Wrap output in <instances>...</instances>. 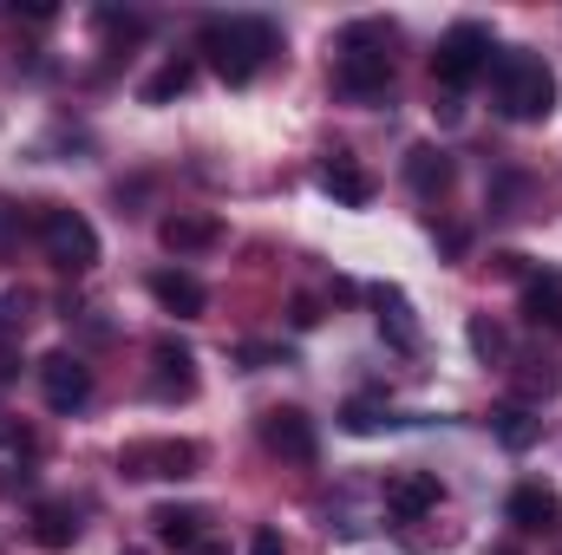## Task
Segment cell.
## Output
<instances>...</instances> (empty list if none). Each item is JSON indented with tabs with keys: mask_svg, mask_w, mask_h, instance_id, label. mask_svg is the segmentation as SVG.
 <instances>
[{
	"mask_svg": "<svg viewBox=\"0 0 562 555\" xmlns=\"http://www.w3.org/2000/svg\"><path fill=\"white\" fill-rule=\"evenodd\" d=\"M249 555H288V550H281V536H276V530H256V543H249Z\"/></svg>",
	"mask_w": 562,
	"mask_h": 555,
	"instance_id": "obj_26",
	"label": "cell"
},
{
	"mask_svg": "<svg viewBox=\"0 0 562 555\" xmlns=\"http://www.w3.org/2000/svg\"><path fill=\"white\" fill-rule=\"evenodd\" d=\"M471 353H477V360H504V327L477 314V320H471Z\"/></svg>",
	"mask_w": 562,
	"mask_h": 555,
	"instance_id": "obj_23",
	"label": "cell"
},
{
	"mask_svg": "<svg viewBox=\"0 0 562 555\" xmlns=\"http://www.w3.org/2000/svg\"><path fill=\"white\" fill-rule=\"evenodd\" d=\"M40 393H46L53 412H79L92 399V366L79 353H46L40 360Z\"/></svg>",
	"mask_w": 562,
	"mask_h": 555,
	"instance_id": "obj_6",
	"label": "cell"
},
{
	"mask_svg": "<svg viewBox=\"0 0 562 555\" xmlns=\"http://www.w3.org/2000/svg\"><path fill=\"white\" fill-rule=\"evenodd\" d=\"M196 464H203V451L190 438H138L119 451L125 477H196Z\"/></svg>",
	"mask_w": 562,
	"mask_h": 555,
	"instance_id": "obj_5",
	"label": "cell"
},
{
	"mask_svg": "<svg viewBox=\"0 0 562 555\" xmlns=\"http://www.w3.org/2000/svg\"><path fill=\"white\" fill-rule=\"evenodd\" d=\"M150 301H157L164 314H177V320H196V314L210 307V287L196 275H183V269H157V275H150Z\"/></svg>",
	"mask_w": 562,
	"mask_h": 555,
	"instance_id": "obj_12",
	"label": "cell"
},
{
	"mask_svg": "<svg viewBox=\"0 0 562 555\" xmlns=\"http://www.w3.org/2000/svg\"><path fill=\"white\" fill-rule=\"evenodd\" d=\"M203 53H210V72L223 86H249L269 53H276V26L269 20H249V13H229V20H210L203 26Z\"/></svg>",
	"mask_w": 562,
	"mask_h": 555,
	"instance_id": "obj_1",
	"label": "cell"
},
{
	"mask_svg": "<svg viewBox=\"0 0 562 555\" xmlns=\"http://www.w3.org/2000/svg\"><path fill=\"white\" fill-rule=\"evenodd\" d=\"M150 360H157V399H190V393H196V373H190V353H183V347L157 340Z\"/></svg>",
	"mask_w": 562,
	"mask_h": 555,
	"instance_id": "obj_17",
	"label": "cell"
},
{
	"mask_svg": "<svg viewBox=\"0 0 562 555\" xmlns=\"http://www.w3.org/2000/svg\"><path fill=\"white\" fill-rule=\"evenodd\" d=\"M314 320H321V307H314V301L301 294V301H294V327H314Z\"/></svg>",
	"mask_w": 562,
	"mask_h": 555,
	"instance_id": "obj_27",
	"label": "cell"
},
{
	"mask_svg": "<svg viewBox=\"0 0 562 555\" xmlns=\"http://www.w3.org/2000/svg\"><path fill=\"white\" fill-rule=\"evenodd\" d=\"M491 431H497V444H504V451H530V444H537V431H543V418H530L524 406H497V412H491Z\"/></svg>",
	"mask_w": 562,
	"mask_h": 555,
	"instance_id": "obj_20",
	"label": "cell"
},
{
	"mask_svg": "<svg viewBox=\"0 0 562 555\" xmlns=\"http://www.w3.org/2000/svg\"><path fill=\"white\" fill-rule=\"evenodd\" d=\"M262 444L288 457V464H314L321 457V431H314V418L294 412V406H276V412H262Z\"/></svg>",
	"mask_w": 562,
	"mask_h": 555,
	"instance_id": "obj_7",
	"label": "cell"
},
{
	"mask_svg": "<svg viewBox=\"0 0 562 555\" xmlns=\"http://www.w3.org/2000/svg\"><path fill=\"white\" fill-rule=\"evenodd\" d=\"M190 555H229V550H223V543H210V536H203V543H196V550H190Z\"/></svg>",
	"mask_w": 562,
	"mask_h": 555,
	"instance_id": "obj_28",
	"label": "cell"
},
{
	"mask_svg": "<svg viewBox=\"0 0 562 555\" xmlns=\"http://www.w3.org/2000/svg\"><path fill=\"white\" fill-rule=\"evenodd\" d=\"M340 424H347L353 438H373V431H386V424H400V418L386 412L380 399H347V406H340Z\"/></svg>",
	"mask_w": 562,
	"mask_h": 555,
	"instance_id": "obj_22",
	"label": "cell"
},
{
	"mask_svg": "<svg viewBox=\"0 0 562 555\" xmlns=\"http://www.w3.org/2000/svg\"><path fill=\"white\" fill-rule=\"evenodd\" d=\"M367 301H373V314H380V333H386L400 353H419L425 333H419V320H413V301H406L400 287H373Z\"/></svg>",
	"mask_w": 562,
	"mask_h": 555,
	"instance_id": "obj_13",
	"label": "cell"
},
{
	"mask_svg": "<svg viewBox=\"0 0 562 555\" xmlns=\"http://www.w3.org/2000/svg\"><path fill=\"white\" fill-rule=\"evenodd\" d=\"M125 555H138V550H125Z\"/></svg>",
	"mask_w": 562,
	"mask_h": 555,
	"instance_id": "obj_29",
	"label": "cell"
},
{
	"mask_svg": "<svg viewBox=\"0 0 562 555\" xmlns=\"http://www.w3.org/2000/svg\"><path fill=\"white\" fill-rule=\"evenodd\" d=\"M99 26H105V33H125V39H138V33H144V13H99Z\"/></svg>",
	"mask_w": 562,
	"mask_h": 555,
	"instance_id": "obj_25",
	"label": "cell"
},
{
	"mask_svg": "<svg viewBox=\"0 0 562 555\" xmlns=\"http://www.w3.org/2000/svg\"><path fill=\"white\" fill-rule=\"evenodd\" d=\"M491 86H497V112L510 125H543L557 112V72L537 53H497L491 59Z\"/></svg>",
	"mask_w": 562,
	"mask_h": 555,
	"instance_id": "obj_2",
	"label": "cell"
},
{
	"mask_svg": "<svg viewBox=\"0 0 562 555\" xmlns=\"http://www.w3.org/2000/svg\"><path fill=\"white\" fill-rule=\"evenodd\" d=\"M334 86H340L347 99H380V92L393 86V59L373 53V46H347L340 66H334Z\"/></svg>",
	"mask_w": 562,
	"mask_h": 555,
	"instance_id": "obj_8",
	"label": "cell"
},
{
	"mask_svg": "<svg viewBox=\"0 0 562 555\" xmlns=\"http://www.w3.org/2000/svg\"><path fill=\"white\" fill-rule=\"evenodd\" d=\"M406 177H413V190H419V196H438V190L451 183V157H445L438 144H419V150L406 157Z\"/></svg>",
	"mask_w": 562,
	"mask_h": 555,
	"instance_id": "obj_18",
	"label": "cell"
},
{
	"mask_svg": "<svg viewBox=\"0 0 562 555\" xmlns=\"http://www.w3.org/2000/svg\"><path fill=\"white\" fill-rule=\"evenodd\" d=\"M190 79H196V66H190V59H170V66H157V72H150V79H144V105H170V99H183V92H190Z\"/></svg>",
	"mask_w": 562,
	"mask_h": 555,
	"instance_id": "obj_21",
	"label": "cell"
},
{
	"mask_svg": "<svg viewBox=\"0 0 562 555\" xmlns=\"http://www.w3.org/2000/svg\"><path fill=\"white\" fill-rule=\"evenodd\" d=\"M504 517H510L517 530L543 536V530H562V497L550 490V484H517L510 503H504Z\"/></svg>",
	"mask_w": 562,
	"mask_h": 555,
	"instance_id": "obj_10",
	"label": "cell"
},
{
	"mask_svg": "<svg viewBox=\"0 0 562 555\" xmlns=\"http://www.w3.org/2000/svg\"><path fill=\"white\" fill-rule=\"evenodd\" d=\"M321 190H327L334 203H347V209H367V203H373V177H367L353 157H334V163H321Z\"/></svg>",
	"mask_w": 562,
	"mask_h": 555,
	"instance_id": "obj_15",
	"label": "cell"
},
{
	"mask_svg": "<svg viewBox=\"0 0 562 555\" xmlns=\"http://www.w3.org/2000/svg\"><path fill=\"white\" fill-rule=\"evenodd\" d=\"M524 314H530V327L562 333V275H557V269H543V275L524 281Z\"/></svg>",
	"mask_w": 562,
	"mask_h": 555,
	"instance_id": "obj_16",
	"label": "cell"
},
{
	"mask_svg": "<svg viewBox=\"0 0 562 555\" xmlns=\"http://www.w3.org/2000/svg\"><path fill=\"white\" fill-rule=\"evenodd\" d=\"M484 72H491V26L458 20V26L438 39V53H431V79H438L445 92H464V86H477Z\"/></svg>",
	"mask_w": 562,
	"mask_h": 555,
	"instance_id": "obj_3",
	"label": "cell"
},
{
	"mask_svg": "<svg viewBox=\"0 0 562 555\" xmlns=\"http://www.w3.org/2000/svg\"><path fill=\"white\" fill-rule=\"evenodd\" d=\"M40 242H46L53 269H66V275H92L99 269V229L79 209H40Z\"/></svg>",
	"mask_w": 562,
	"mask_h": 555,
	"instance_id": "obj_4",
	"label": "cell"
},
{
	"mask_svg": "<svg viewBox=\"0 0 562 555\" xmlns=\"http://www.w3.org/2000/svg\"><path fill=\"white\" fill-rule=\"evenodd\" d=\"M438 497H445V490H438L431 471H393V477H386V510H393L400 523H419L425 510H438Z\"/></svg>",
	"mask_w": 562,
	"mask_h": 555,
	"instance_id": "obj_11",
	"label": "cell"
},
{
	"mask_svg": "<svg viewBox=\"0 0 562 555\" xmlns=\"http://www.w3.org/2000/svg\"><path fill=\"white\" fill-rule=\"evenodd\" d=\"M150 536H157L164 550L190 555L196 543H203V517H196V510H183V503H157V510H150Z\"/></svg>",
	"mask_w": 562,
	"mask_h": 555,
	"instance_id": "obj_14",
	"label": "cell"
},
{
	"mask_svg": "<svg viewBox=\"0 0 562 555\" xmlns=\"http://www.w3.org/2000/svg\"><path fill=\"white\" fill-rule=\"evenodd\" d=\"M13 242H20V209H13V203H0V262L13 256Z\"/></svg>",
	"mask_w": 562,
	"mask_h": 555,
	"instance_id": "obj_24",
	"label": "cell"
},
{
	"mask_svg": "<svg viewBox=\"0 0 562 555\" xmlns=\"http://www.w3.org/2000/svg\"><path fill=\"white\" fill-rule=\"evenodd\" d=\"M33 543H40V550H72V543H79V517L59 510V503L33 510Z\"/></svg>",
	"mask_w": 562,
	"mask_h": 555,
	"instance_id": "obj_19",
	"label": "cell"
},
{
	"mask_svg": "<svg viewBox=\"0 0 562 555\" xmlns=\"http://www.w3.org/2000/svg\"><path fill=\"white\" fill-rule=\"evenodd\" d=\"M157 242L170 256H210V249H223V223L203 216V209H177V216L157 223Z\"/></svg>",
	"mask_w": 562,
	"mask_h": 555,
	"instance_id": "obj_9",
	"label": "cell"
}]
</instances>
